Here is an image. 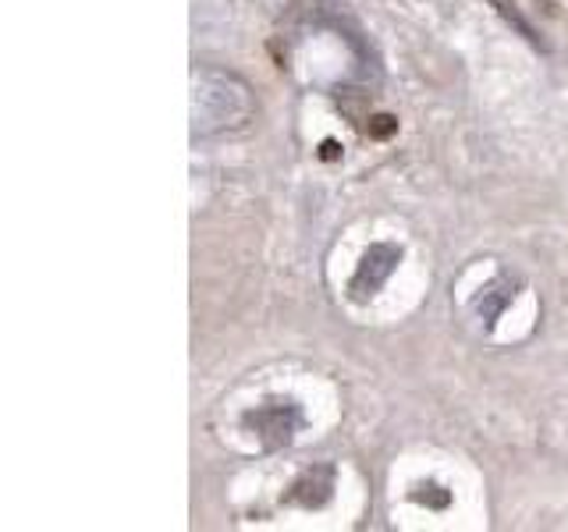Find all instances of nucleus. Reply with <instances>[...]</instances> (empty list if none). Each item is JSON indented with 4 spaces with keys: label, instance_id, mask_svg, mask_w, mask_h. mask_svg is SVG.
I'll use <instances>...</instances> for the list:
<instances>
[{
    "label": "nucleus",
    "instance_id": "obj_1",
    "mask_svg": "<svg viewBox=\"0 0 568 532\" xmlns=\"http://www.w3.org/2000/svg\"><path fill=\"white\" fill-rule=\"evenodd\" d=\"M256 121V93L245 79L224 68L192 71V135H239Z\"/></svg>",
    "mask_w": 568,
    "mask_h": 532
},
{
    "label": "nucleus",
    "instance_id": "obj_2",
    "mask_svg": "<svg viewBox=\"0 0 568 532\" xmlns=\"http://www.w3.org/2000/svg\"><path fill=\"white\" fill-rule=\"evenodd\" d=\"M402 263V245H390V242H377V245H369L359 266H355V274L348 280V291L355 301H369L373 295H377L387 277L395 274V266Z\"/></svg>",
    "mask_w": 568,
    "mask_h": 532
},
{
    "label": "nucleus",
    "instance_id": "obj_3",
    "mask_svg": "<svg viewBox=\"0 0 568 532\" xmlns=\"http://www.w3.org/2000/svg\"><path fill=\"white\" fill-rule=\"evenodd\" d=\"M245 422L256 426V433L271 443V448H277V443H288L295 426H298V412L292 401H266L260 405L256 412H248Z\"/></svg>",
    "mask_w": 568,
    "mask_h": 532
},
{
    "label": "nucleus",
    "instance_id": "obj_4",
    "mask_svg": "<svg viewBox=\"0 0 568 532\" xmlns=\"http://www.w3.org/2000/svg\"><path fill=\"white\" fill-rule=\"evenodd\" d=\"M331 490H334V469L331 466H316V469H306L295 479L288 501L302 504V508H320L331 497Z\"/></svg>",
    "mask_w": 568,
    "mask_h": 532
},
{
    "label": "nucleus",
    "instance_id": "obj_5",
    "mask_svg": "<svg viewBox=\"0 0 568 532\" xmlns=\"http://www.w3.org/2000/svg\"><path fill=\"white\" fill-rule=\"evenodd\" d=\"M511 298H515L511 280H494L490 288L473 301V309H476V316H479V319H487V324H494L497 313H501Z\"/></svg>",
    "mask_w": 568,
    "mask_h": 532
}]
</instances>
